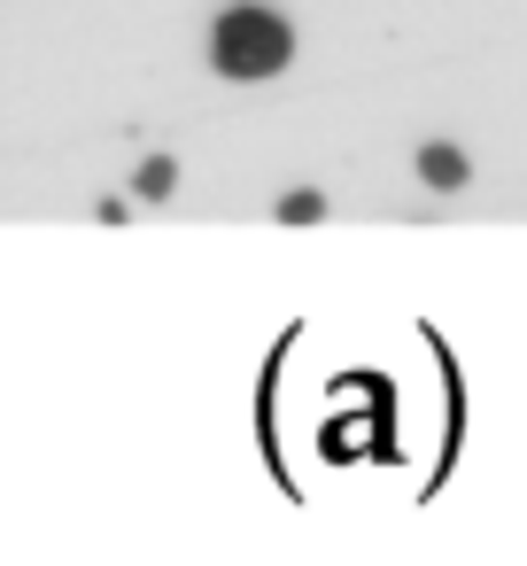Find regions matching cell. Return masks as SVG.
Segmentation results:
<instances>
[{
	"instance_id": "cell-1",
	"label": "cell",
	"mask_w": 527,
	"mask_h": 566,
	"mask_svg": "<svg viewBox=\"0 0 527 566\" xmlns=\"http://www.w3.org/2000/svg\"><path fill=\"white\" fill-rule=\"evenodd\" d=\"M287 55H295V32L272 9H225L210 32V63L225 78H272V71H287Z\"/></svg>"
},
{
	"instance_id": "cell-2",
	"label": "cell",
	"mask_w": 527,
	"mask_h": 566,
	"mask_svg": "<svg viewBox=\"0 0 527 566\" xmlns=\"http://www.w3.org/2000/svg\"><path fill=\"white\" fill-rule=\"evenodd\" d=\"M419 179H426L434 195H457V187H465V156H457L450 140H434V148H419Z\"/></svg>"
},
{
	"instance_id": "cell-3",
	"label": "cell",
	"mask_w": 527,
	"mask_h": 566,
	"mask_svg": "<svg viewBox=\"0 0 527 566\" xmlns=\"http://www.w3.org/2000/svg\"><path fill=\"white\" fill-rule=\"evenodd\" d=\"M280 218H287V226H318V218H326V202H318V195H287V202H280Z\"/></svg>"
},
{
	"instance_id": "cell-4",
	"label": "cell",
	"mask_w": 527,
	"mask_h": 566,
	"mask_svg": "<svg viewBox=\"0 0 527 566\" xmlns=\"http://www.w3.org/2000/svg\"><path fill=\"white\" fill-rule=\"evenodd\" d=\"M140 195H171V164H164V156L140 164Z\"/></svg>"
}]
</instances>
